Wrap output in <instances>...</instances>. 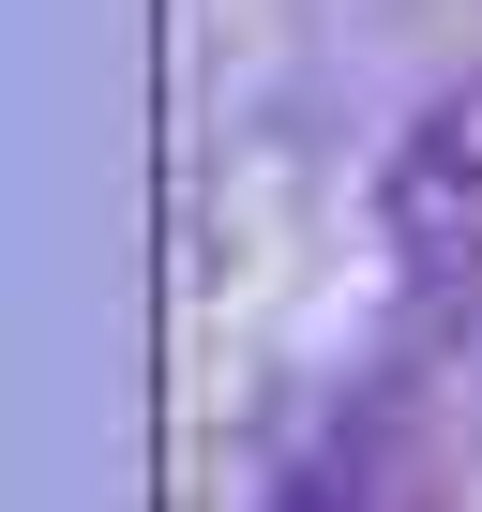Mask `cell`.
Returning <instances> with one entry per match:
<instances>
[{"instance_id":"cell-1","label":"cell","mask_w":482,"mask_h":512,"mask_svg":"<svg viewBox=\"0 0 482 512\" xmlns=\"http://www.w3.org/2000/svg\"><path fill=\"white\" fill-rule=\"evenodd\" d=\"M377 241L407 287H482V76L422 91L377 166Z\"/></svg>"}]
</instances>
